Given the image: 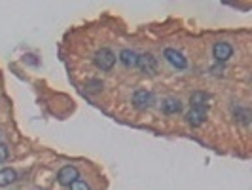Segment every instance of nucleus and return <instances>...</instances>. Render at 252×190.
I'll return each instance as SVG.
<instances>
[{"label":"nucleus","instance_id":"6e6552de","mask_svg":"<svg viewBox=\"0 0 252 190\" xmlns=\"http://www.w3.org/2000/svg\"><path fill=\"white\" fill-rule=\"evenodd\" d=\"M161 110L169 114V116H173V114H178L180 110H182V103L178 101V99H175V97H167L165 101L161 103Z\"/></svg>","mask_w":252,"mask_h":190},{"label":"nucleus","instance_id":"f8f14e48","mask_svg":"<svg viewBox=\"0 0 252 190\" xmlns=\"http://www.w3.org/2000/svg\"><path fill=\"white\" fill-rule=\"evenodd\" d=\"M233 116H235L237 122L245 124V126L251 124V110L245 109V107H233Z\"/></svg>","mask_w":252,"mask_h":190},{"label":"nucleus","instance_id":"4468645a","mask_svg":"<svg viewBox=\"0 0 252 190\" xmlns=\"http://www.w3.org/2000/svg\"><path fill=\"white\" fill-rule=\"evenodd\" d=\"M70 190H91V187L85 183V181H82V179H76L72 185L69 187Z\"/></svg>","mask_w":252,"mask_h":190},{"label":"nucleus","instance_id":"1a4fd4ad","mask_svg":"<svg viewBox=\"0 0 252 190\" xmlns=\"http://www.w3.org/2000/svg\"><path fill=\"white\" fill-rule=\"evenodd\" d=\"M120 61L126 65L127 69H133V67H137V63H139V54L137 52H133V50H122L120 52Z\"/></svg>","mask_w":252,"mask_h":190},{"label":"nucleus","instance_id":"dca6fc26","mask_svg":"<svg viewBox=\"0 0 252 190\" xmlns=\"http://www.w3.org/2000/svg\"><path fill=\"white\" fill-rule=\"evenodd\" d=\"M32 57H34V55H25V61H28L30 65H38V61H36V59H32Z\"/></svg>","mask_w":252,"mask_h":190},{"label":"nucleus","instance_id":"f257e3e1","mask_svg":"<svg viewBox=\"0 0 252 190\" xmlns=\"http://www.w3.org/2000/svg\"><path fill=\"white\" fill-rule=\"evenodd\" d=\"M93 63H95V67L99 71L108 73V71H112L114 65H116V54L110 48H101V50H97V54L93 57Z\"/></svg>","mask_w":252,"mask_h":190},{"label":"nucleus","instance_id":"39448f33","mask_svg":"<svg viewBox=\"0 0 252 190\" xmlns=\"http://www.w3.org/2000/svg\"><path fill=\"white\" fill-rule=\"evenodd\" d=\"M231 55H233L231 44H227V42H214V46H212V57L216 59L218 63H226Z\"/></svg>","mask_w":252,"mask_h":190},{"label":"nucleus","instance_id":"9d476101","mask_svg":"<svg viewBox=\"0 0 252 190\" xmlns=\"http://www.w3.org/2000/svg\"><path fill=\"white\" fill-rule=\"evenodd\" d=\"M209 101H210V95L209 93H205V91H194V93L190 95V103H192V107L207 109V107H209Z\"/></svg>","mask_w":252,"mask_h":190},{"label":"nucleus","instance_id":"423d86ee","mask_svg":"<svg viewBox=\"0 0 252 190\" xmlns=\"http://www.w3.org/2000/svg\"><path fill=\"white\" fill-rule=\"evenodd\" d=\"M137 67L140 69V73L154 74L155 71H157V59H155L152 54H142V55H139Z\"/></svg>","mask_w":252,"mask_h":190},{"label":"nucleus","instance_id":"ddd939ff","mask_svg":"<svg viewBox=\"0 0 252 190\" xmlns=\"http://www.w3.org/2000/svg\"><path fill=\"white\" fill-rule=\"evenodd\" d=\"M85 88H87V91H91V93H99L102 89V82L101 80H89Z\"/></svg>","mask_w":252,"mask_h":190},{"label":"nucleus","instance_id":"f03ea898","mask_svg":"<svg viewBox=\"0 0 252 190\" xmlns=\"http://www.w3.org/2000/svg\"><path fill=\"white\" fill-rule=\"evenodd\" d=\"M131 103H133V107H135V109H139V110H146V109L154 107L155 95L152 93V91H148V89H137V91L133 93V97H131Z\"/></svg>","mask_w":252,"mask_h":190},{"label":"nucleus","instance_id":"9b49d317","mask_svg":"<svg viewBox=\"0 0 252 190\" xmlns=\"http://www.w3.org/2000/svg\"><path fill=\"white\" fill-rule=\"evenodd\" d=\"M17 181V173H15V169L12 167H4V169H0V187H8V185H12Z\"/></svg>","mask_w":252,"mask_h":190},{"label":"nucleus","instance_id":"7ed1b4c3","mask_svg":"<svg viewBox=\"0 0 252 190\" xmlns=\"http://www.w3.org/2000/svg\"><path fill=\"white\" fill-rule=\"evenodd\" d=\"M163 57H165V61H167L171 67H175L178 71H184L188 67V59L184 57L178 50H175V48H165Z\"/></svg>","mask_w":252,"mask_h":190},{"label":"nucleus","instance_id":"2eb2a0df","mask_svg":"<svg viewBox=\"0 0 252 190\" xmlns=\"http://www.w3.org/2000/svg\"><path fill=\"white\" fill-rule=\"evenodd\" d=\"M8 156H10L8 146L4 145V143H0V163H4V162L8 160Z\"/></svg>","mask_w":252,"mask_h":190},{"label":"nucleus","instance_id":"0eeeda50","mask_svg":"<svg viewBox=\"0 0 252 190\" xmlns=\"http://www.w3.org/2000/svg\"><path fill=\"white\" fill-rule=\"evenodd\" d=\"M188 124L192 128H201L207 122V109H199V107H192L188 112Z\"/></svg>","mask_w":252,"mask_h":190},{"label":"nucleus","instance_id":"20e7f679","mask_svg":"<svg viewBox=\"0 0 252 190\" xmlns=\"http://www.w3.org/2000/svg\"><path fill=\"white\" fill-rule=\"evenodd\" d=\"M76 179H80V171H78V167H74V165H65V167H61L59 173H57L59 185H65V187H70Z\"/></svg>","mask_w":252,"mask_h":190}]
</instances>
